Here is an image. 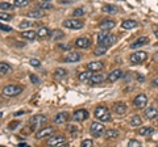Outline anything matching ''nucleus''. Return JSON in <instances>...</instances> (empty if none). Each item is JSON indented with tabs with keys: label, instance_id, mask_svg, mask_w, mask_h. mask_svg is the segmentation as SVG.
Here are the masks:
<instances>
[{
	"label": "nucleus",
	"instance_id": "1",
	"mask_svg": "<svg viewBox=\"0 0 158 147\" xmlns=\"http://www.w3.org/2000/svg\"><path fill=\"white\" fill-rule=\"evenodd\" d=\"M94 116H95V118L102 121V122H107L111 120V112L108 109L107 106H98L95 112H94Z\"/></svg>",
	"mask_w": 158,
	"mask_h": 147
},
{
	"label": "nucleus",
	"instance_id": "4",
	"mask_svg": "<svg viewBox=\"0 0 158 147\" xmlns=\"http://www.w3.org/2000/svg\"><path fill=\"white\" fill-rule=\"evenodd\" d=\"M90 131L94 137H100L106 131V129H104V125H102V121L100 122H92L91 126H90Z\"/></svg>",
	"mask_w": 158,
	"mask_h": 147
},
{
	"label": "nucleus",
	"instance_id": "41",
	"mask_svg": "<svg viewBox=\"0 0 158 147\" xmlns=\"http://www.w3.org/2000/svg\"><path fill=\"white\" fill-rule=\"evenodd\" d=\"M94 146V142L91 139H85V141H82V147H91Z\"/></svg>",
	"mask_w": 158,
	"mask_h": 147
},
{
	"label": "nucleus",
	"instance_id": "21",
	"mask_svg": "<svg viewBox=\"0 0 158 147\" xmlns=\"http://www.w3.org/2000/svg\"><path fill=\"white\" fill-rule=\"evenodd\" d=\"M106 79V76L103 75V74H92L91 79L88 83H92V84H99V83H103Z\"/></svg>",
	"mask_w": 158,
	"mask_h": 147
},
{
	"label": "nucleus",
	"instance_id": "55",
	"mask_svg": "<svg viewBox=\"0 0 158 147\" xmlns=\"http://www.w3.org/2000/svg\"><path fill=\"white\" fill-rule=\"evenodd\" d=\"M157 102H158V97H157Z\"/></svg>",
	"mask_w": 158,
	"mask_h": 147
},
{
	"label": "nucleus",
	"instance_id": "16",
	"mask_svg": "<svg viewBox=\"0 0 158 147\" xmlns=\"http://www.w3.org/2000/svg\"><path fill=\"white\" fill-rule=\"evenodd\" d=\"M27 16L31 17V18H42L44 16H45V12L41 11L40 8H37V9H33V11H29L27 13Z\"/></svg>",
	"mask_w": 158,
	"mask_h": 147
},
{
	"label": "nucleus",
	"instance_id": "50",
	"mask_svg": "<svg viewBox=\"0 0 158 147\" xmlns=\"http://www.w3.org/2000/svg\"><path fill=\"white\" fill-rule=\"evenodd\" d=\"M23 114H24V112L20 110V112H16V113H15L13 116H15V117H20V116H23Z\"/></svg>",
	"mask_w": 158,
	"mask_h": 147
},
{
	"label": "nucleus",
	"instance_id": "18",
	"mask_svg": "<svg viewBox=\"0 0 158 147\" xmlns=\"http://www.w3.org/2000/svg\"><path fill=\"white\" fill-rule=\"evenodd\" d=\"M103 67H104V65H103L102 62H90L87 65V68L88 70H91L92 72L100 71V70H103Z\"/></svg>",
	"mask_w": 158,
	"mask_h": 147
},
{
	"label": "nucleus",
	"instance_id": "46",
	"mask_svg": "<svg viewBox=\"0 0 158 147\" xmlns=\"http://www.w3.org/2000/svg\"><path fill=\"white\" fill-rule=\"evenodd\" d=\"M0 28H2L3 32H11V30H12L11 26H7V25H4V24H2V25H0Z\"/></svg>",
	"mask_w": 158,
	"mask_h": 147
},
{
	"label": "nucleus",
	"instance_id": "11",
	"mask_svg": "<svg viewBox=\"0 0 158 147\" xmlns=\"http://www.w3.org/2000/svg\"><path fill=\"white\" fill-rule=\"evenodd\" d=\"M81 53H78V51H71V53H69L65 57V62L67 63H75V62H79L81 61Z\"/></svg>",
	"mask_w": 158,
	"mask_h": 147
},
{
	"label": "nucleus",
	"instance_id": "12",
	"mask_svg": "<svg viewBox=\"0 0 158 147\" xmlns=\"http://www.w3.org/2000/svg\"><path fill=\"white\" fill-rule=\"evenodd\" d=\"M75 46L79 49H87V47L91 46V40L87 37H81L75 41Z\"/></svg>",
	"mask_w": 158,
	"mask_h": 147
},
{
	"label": "nucleus",
	"instance_id": "36",
	"mask_svg": "<svg viewBox=\"0 0 158 147\" xmlns=\"http://www.w3.org/2000/svg\"><path fill=\"white\" fill-rule=\"evenodd\" d=\"M86 13V9L85 8H77L75 9V11H74L73 12V14H74V16H75V17H81V16H83V14H85Z\"/></svg>",
	"mask_w": 158,
	"mask_h": 147
},
{
	"label": "nucleus",
	"instance_id": "48",
	"mask_svg": "<svg viewBox=\"0 0 158 147\" xmlns=\"http://www.w3.org/2000/svg\"><path fill=\"white\" fill-rule=\"evenodd\" d=\"M59 46V49H63V50H70L71 49V45H63V43H61V45H58Z\"/></svg>",
	"mask_w": 158,
	"mask_h": 147
},
{
	"label": "nucleus",
	"instance_id": "53",
	"mask_svg": "<svg viewBox=\"0 0 158 147\" xmlns=\"http://www.w3.org/2000/svg\"><path fill=\"white\" fill-rule=\"evenodd\" d=\"M44 2H49V0H44Z\"/></svg>",
	"mask_w": 158,
	"mask_h": 147
},
{
	"label": "nucleus",
	"instance_id": "49",
	"mask_svg": "<svg viewBox=\"0 0 158 147\" xmlns=\"http://www.w3.org/2000/svg\"><path fill=\"white\" fill-rule=\"evenodd\" d=\"M152 85L158 88V77H156V79H153V81H152Z\"/></svg>",
	"mask_w": 158,
	"mask_h": 147
},
{
	"label": "nucleus",
	"instance_id": "34",
	"mask_svg": "<svg viewBox=\"0 0 158 147\" xmlns=\"http://www.w3.org/2000/svg\"><path fill=\"white\" fill-rule=\"evenodd\" d=\"M106 53H107L106 46H99V47L95 49V51H94V54H95V55H104Z\"/></svg>",
	"mask_w": 158,
	"mask_h": 147
},
{
	"label": "nucleus",
	"instance_id": "6",
	"mask_svg": "<svg viewBox=\"0 0 158 147\" xmlns=\"http://www.w3.org/2000/svg\"><path fill=\"white\" fill-rule=\"evenodd\" d=\"M133 104H135V106L137 108V109H144V108L146 106V104H148V97H146V95H144V93L137 95L135 97V100H133Z\"/></svg>",
	"mask_w": 158,
	"mask_h": 147
},
{
	"label": "nucleus",
	"instance_id": "31",
	"mask_svg": "<svg viewBox=\"0 0 158 147\" xmlns=\"http://www.w3.org/2000/svg\"><path fill=\"white\" fill-rule=\"evenodd\" d=\"M63 32H61V30H53L52 32V34H50V38L53 41H57V40H61V38H63Z\"/></svg>",
	"mask_w": 158,
	"mask_h": 147
},
{
	"label": "nucleus",
	"instance_id": "47",
	"mask_svg": "<svg viewBox=\"0 0 158 147\" xmlns=\"http://www.w3.org/2000/svg\"><path fill=\"white\" fill-rule=\"evenodd\" d=\"M32 25V22H29V21H23L21 24H20V28H28V26H31Z\"/></svg>",
	"mask_w": 158,
	"mask_h": 147
},
{
	"label": "nucleus",
	"instance_id": "13",
	"mask_svg": "<svg viewBox=\"0 0 158 147\" xmlns=\"http://www.w3.org/2000/svg\"><path fill=\"white\" fill-rule=\"evenodd\" d=\"M113 112L118 116H123L127 112V105L123 101H117V102L113 104Z\"/></svg>",
	"mask_w": 158,
	"mask_h": 147
},
{
	"label": "nucleus",
	"instance_id": "3",
	"mask_svg": "<svg viewBox=\"0 0 158 147\" xmlns=\"http://www.w3.org/2000/svg\"><path fill=\"white\" fill-rule=\"evenodd\" d=\"M23 92V87L20 85H7L3 88V95L7 97H15Z\"/></svg>",
	"mask_w": 158,
	"mask_h": 147
},
{
	"label": "nucleus",
	"instance_id": "33",
	"mask_svg": "<svg viewBox=\"0 0 158 147\" xmlns=\"http://www.w3.org/2000/svg\"><path fill=\"white\" fill-rule=\"evenodd\" d=\"M118 137V131L117 130H107L106 131V138L107 139H116Z\"/></svg>",
	"mask_w": 158,
	"mask_h": 147
},
{
	"label": "nucleus",
	"instance_id": "26",
	"mask_svg": "<svg viewBox=\"0 0 158 147\" xmlns=\"http://www.w3.org/2000/svg\"><path fill=\"white\" fill-rule=\"evenodd\" d=\"M138 25L136 20H125L121 22V28L123 29H132V28H136Z\"/></svg>",
	"mask_w": 158,
	"mask_h": 147
},
{
	"label": "nucleus",
	"instance_id": "40",
	"mask_svg": "<svg viewBox=\"0 0 158 147\" xmlns=\"http://www.w3.org/2000/svg\"><path fill=\"white\" fill-rule=\"evenodd\" d=\"M128 146H129V147H138V146H141V142L140 141H136V139H132V141H129Z\"/></svg>",
	"mask_w": 158,
	"mask_h": 147
},
{
	"label": "nucleus",
	"instance_id": "43",
	"mask_svg": "<svg viewBox=\"0 0 158 147\" xmlns=\"http://www.w3.org/2000/svg\"><path fill=\"white\" fill-rule=\"evenodd\" d=\"M107 34H108V30H107V29H103V30H102L100 33H99V36H98V41H100L102 38H104V37L107 36Z\"/></svg>",
	"mask_w": 158,
	"mask_h": 147
},
{
	"label": "nucleus",
	"instance_id": "22",
	"mask_svg": "<svg viewBox=\"0 0 158 147\" xmlns=\"http://www.w3.org/2000/svg\"><path fill=\"white\" fill-rule=\"evenodd\" d=\"M52 34V30L49 28H46V26H42V28H40L38 30H37V37L38 38H46V37H49Z\"/></svg>",
	"mask_w": 158,
	"mask_h": 147
},
{
	"label": "nucleus",
	"instance_id": "42",
	"mask_svg": "<svg viewBox=\"0 0 158 147\" xmlns=\"http://www.w3.org/2000/svg\"><path fill=\"white\" fill-rule=\"evenodd\" d=\"M29 65L33 66V67H40V65H41V63H40L38 59H34V58H32V59L29 61Z\"/></svg>",
	"mask_w": 158,
	"mask_h": 147
},
{
	"label": "nucleus",
	"instance_id": "24",
	"mask_svg": "<svg viewBox=\"0 0 158 147\" xmlns=\"http://www.w3.org/2000/svg\"><path fill=\"white\" fill-rule=\"evenodd\" d=\"M91 76H92V71L90 70V71H85V72H81V74H79V76H78V79H79V81L87 83V81H90Z\"/></svg>",
	"mask_w": 158,
	"mask_h": 147
},
{
	"label": "nucleus",
	"instance_id": "5",
	"mask_svg": "<svg viewBox=\"0 0 158 147\" xmlns=\"http://www.w3.org/2000/svg\"><path fill=\"white\" fill-rule=\"evenodd\" d=\"M66 143V138L63 135H52L50 138L48 139V146H63Z\"/></svg>",
	"mask_w": 158,
	"mask_h": 147
},
{
	"label": "nucleus",
	"instance_id": "52",
	"mask_svg": "<svg viewBox=\"0 0 158 147\" xmlns=\"http://www.w3.org/2000/svg\"><path fill=\"white\" fill-rule=\"evenodd\" d=\"M154 34H156V37L158 38V30H156V32H154Z\"/></svg>",
	"mask_w": 158,
	"mask_h": 147
},
{
	"label": "nucleus",
	"instance_id": "20",
	"mask_svg": "<svg viewBox=\"0 0 158 147\" xmlns=\"http://www.w3.org/2000/svg\"><path fill=\"white\" fill-rule=\"evenodd\" d=\"M157 116H158V110L156 109V108L150 106L145 110V117L148 120H154V118H157Z\"/></svg>",
	"mask_w": 158,
	"mask_h": 147
},
{
	"label": "nucleus",
	"instance_id": "27",
	"mask_svg": "<svg viewBox=\"0 0 158 147\" xmlns=\"http://www.w3.org/2000/svg\"><path fill=\"white\" fill-rule=\"evenodd\" d=\"M153 133H154L153 127H141V129L138 130V134L144 135V137H150V135H153Z\"/></svg>",
	"mask_w": 158,
	"mask_h": 147
},
{
	"label": "nucleus",
	"instance_id": "39",
	"mask_svg": "<svg viewBox=\"0 0 158 147\" xmlns=\"http://www.w3.org/2000/svg\"><path fill=\"white\" fill-rule=\"evenodd\" d=\"M0 8H2V11H7V9H12L13 6L12 4H8V3H2L0 4Z\"/></svg>",
	"mask_w": 158,
	"mask_h": 147
},
{
	"label": "nucleus",
	"instance_id": "7",
	"mask_svg": "<svg viewBox=\"0 0 158 147\" xmlns=\"http://www.w3.org/2000/svg\"><path fill=\"white\" fill-rule=\"evenodd\" d=\"M63 26L69 29H82L83 28V21L75 20V18H69V20L63 21Z\"/></svg>",
	"mask_w": 158,
	"mask_h": 147
},
{
	"label": "nucleus",
	"instance_id": "38",
	"mask_svg": "<svg viewBox=\"0 0 158 147\" xmlns=\"http://www.w3.org/2000/svg\"><path fill=\"white\" fill-rule=\"evenodd\" d=\"M0 18H2V20H6V21H9L12 18V16L11 14H8V13H6L4 11H2V13H0Z\"/></svg>",
	"mask_w": 158,
	"mask_h": 147
},
{
	"label": "nucleus",
	"instance_id": "32",
	"mask_svg": "<svg viewBox=\"0 0 158 147\" xmlns=\"http://www.w3.org/2000/svg\"><path fill=\"white\" fill-rule=\"evenodd\" d=\"M142 124V120H141V117L140 116H133L132 117V120H131V126L133 127H137V126H140Z\"/></svg>",
	"mask_w": 158,
	"mask_h": 147
},
{
	"label": "nucleus",
	"instance_id": "45",
	"mask_svg": "<svg viewBox=\"0 0 158 147\" xmlns=\"http://www.w3.org/2000/svg\"><path fill=\"white\" fill-rule=\"evenodd\" d=\"M20 125V122H11V124H9V126H8V129H11V130H13V129H16V127Z\"/></svg>",
	"mask_w": 158,
	"mask_h": 147
},
{
	"label": "nucleus",
	"instance_id": "9",
	"mask_svg": "<svg viewBox=\"0 0 158 147\" xmlns=\"http://www.w3.org/2000/svg\"><path fill=\"white\" fill-rule=\"evenodd\" d=\"M98 42H99V46H106V47L112 46L113 43L116 42V36H113V34H110V33H108L104 38H102V40H100V41H98Z\"/></svg>",
	"mask_w": 158,
	"mask_h": 147
},
{
	"label": "nucleus",
	"instance_id": "54",
	"mask_svg": "<svg viewBox=\"0 0 158 147\" xmlns=\"http://www.w3.org/2000/svg\"><path fill=\"white\" fill-rule=\"evenodd\" d=\"M69 2H74V0H69Z\"/></svg>",
	"mask_w": 158,
	"mask_h": 147
},
{
	"label": "nucleus",
	"instance_id": "17",
	"mask_svg": "<svg viewBox=\"0 0 158 147\" xmlns=\"http://www.w3.org/2000/svg\"><path fill=\"white\" fill-rule=\"evenodd\" d=\"M115 25H116V22L113 20H111V18H104V20L100 22V28L107 29V30H111L112 28H115Z\"/></svg>",
	"mask_w": 158,
	"mask_h": 147
},
{
	"label": "nucleus",
	"instance_id": "51",
	"mask_svg": "<svg viewBox=\"0 0 158 147\" xmlns=\"http://www.w3.org/2000/svg\"><path fill=\"white\" fill-rule=\"evenodd\" d=\"M25 146H28L27 143H24V142H21V143H19V147H25Z\"/></svg>",
	"mask_w": 158,
	"mask_h": 147
},
{
	"label": "nucleus",
	"instance_id": "30",
	"mask_svg": "<svg viewBox=\"0 0 158 147\" xmlns=\"http://www.w3.org/2000/svg\"><path fill=\"white\" fill-rule=\"evenodd\" d=\"M67 75V71L65 68H57L56 71H54V76L57 77V79H62V77H65Z\"/></svg>",
	"mask_w": 158,
	"mask_h": 147
},
{
	"label": "nucleus",
	"instance_id": "19",
	"mask_svg": "<svg viewBox=\"0 0 158 147\" xmlns=\"http://www.w3.org/2000/svg\"><path fill=\"white\" fill-rule=\"evenodd\" d=\"M123 76V71L121 70H115V71H112L110 75H108V81L110 83H113V81H116L117 79H120V77Z\"/></svg>",
	"mask_w": 158,
	"mask_h": 147
},
{
	"label": "nucleus",
	"instance_id": "44",
	"mask_svg": "<svg viewBox=\"0 0 158 147\" xmlns=\"http://www.w3.org/2000/svg\"><path fill=\"white\" fill-rule=\"evenodd\" d=\"M31 81L33 83V84H38V83H40V79H38L36 75H33V74H32V75H31Z\"/></svg>",
	"mask_w": 158,
	"mask_h": 147
},
{
	"label": "nucleus",
	"instance_id": "10",
	"mask_svg": "<svg viewBox=\"0 0 158 147\" xmlns=\"http://www.w3.org/2000/svg\"><path fill=\"white\" fill-rule=\"evenodd\" d=\"M88 116L90 114H88V112L86 109H79L73 114V120L77 122H82V121H86L88 118Z\"/></svg>",
	"mask_w": 158,
	"mask_h": 147
},
{
	"label": "nucleus",
	"instance_id": "29",
	"mask_svg": "<svg viewBox=\"0 0 158 147\" xmlns=\"http://www.w3.org/2000/svg\"><path fill=\"white\" fill-rule=\"evenodd\" d=\"M12 71V67L8 65V63L6 62H2L0 63V72H2V75H7V74H9Z\"/></svg>",
	"mask_w": 158,
	"mask_h": 147
},
{
	"label": "nucleus",
	"instance_id": "2",
	"mask_svg": "<svg viewBox=\"0 0 158 147\" xmlns=\"http://www.w3.org/2000/svg\"><path fill=\"white\" fill-rule=\"evenodd\" d=\"M48 122V117L45 114H36L33 116L31 121H29V124H31V130H37L38 127H41L42 125H45Z\"/></svg>",
	"mask_w": 158,
	"mask_h": 147
},
{
	"label": "nucleus",
	"instance_id": "23",
	"mask_svg": "<svg viewBox=\"0 0 158 147\" xmlns=\"http://www.w3.org/2000/svg\"><path fill=\"white\" fill-rule=\"evenodd\" d=\"M103 12L106 13H110V14H116L118 12V8L116 6H111V4H106V6H103L102 8Z\"/></svg>",
	"mask_w": 158,
	"mask_h": 147
},
{
	"label": "nucleus",
	"instance_id": "14",
	"mask_svg": "<svg viewBox=\"0 0 158 147\" xmlns=\"http://www.w3.org/2000/svg\"><path fill=\"white\" fill-rule=\"evenodd\" d=\"M53 121H54V124H57V125L65 124V122L69 121V113H66V112H61V113L56 114V117H54Z\"/></svg>",
	"mask_w": 158,
	"mask_h": 147
},
{
	"label": "nucleus",
	"instance_id": "15",
	"mask_svg": "<svg viewBox=\"0 0 158 147\" xmlns=\"http://www.w3.org/2000/svg\"><path fill=\"white\" fill-rule=\"evenodd\" d=\"M53 133H54V129H53V127H45V129H42V130L37 131L36 138H37V139H41V138H44V137L52 135Z\"/></svg>",
	"mask_w": 158,
	"mask_h": 147
},
{
	"label": "nucleus",
	"instance_id": "28",
	"mask_svg": "<svg viewBox=\"0 0 158 147\" xmlns=\"http://www.w3.org/2000/svg\"><path fill=\"white\" fill-rule=\"evenodd\" d=\"M21 37L23 38H27V40H34L37 37V32L34 30H27V32H21Z\"/></svg>",
	"mask_w": 158,
	"mask_h": 147
},
{
	"label": "nucleus",
	"instance_id": "35",
	"mask_svg": "<svg viewBox=\"0 0 158 147\" xmlns=\"http://www.w3.org/2000/svg\"><path fill=\"white\" fill-rule=\"evenodd\" d=\"M37 8H40V9H52L53 6L49 2H44V3H40L37 6Z\"/></svg>",
	"mask_w": 158,
	"mask_h": 147
},
{
	"label": "nucleus",
	"instance_id": "37",
	"mask_svg": "<svg viewBox=\"0 0 158 147\" xmlns=\"http://www.w3.org/2000/svg\"><path fill=\"white\" fill-rule=\"evenodd\" d=\"M15 7H24L28 4V0H13Z\"/></svg>",
	"mask_w": 158,
	"mask_h": 147
},
{
	"label": "nucleus",
	"instance_id": "25",
	"mask_svg": "<svg viewBox=\"0 0 158 147\" xmlns=\"http://www.w3.org/2000/svg\"><path fill=\"white\" fill-rule=\"evenodd\" d=\"M148 42H149V38H148V37H140L136 42L132 43V47H133V49H137V47H140V46H142V45H146Z\"/></svg>",
	"mask_w": 158,
	"mask_h": 147
},
{
	"label": "nucleus",
	"instance_id": "8",
	"mask_svg": "<svg viewBox=\"0 0 158 147\" xmlns=\"http://www.w3.org/2000/svg\"><path fill=\"white\" fill-rule=\"evenodd\" d=\"M148 58V54L145 51H136L131 55V62L135 63V65H138V63H142Z\"/></svg>",
	"mask_w": 158,
	"mask_h": 147
}]
</instances>
